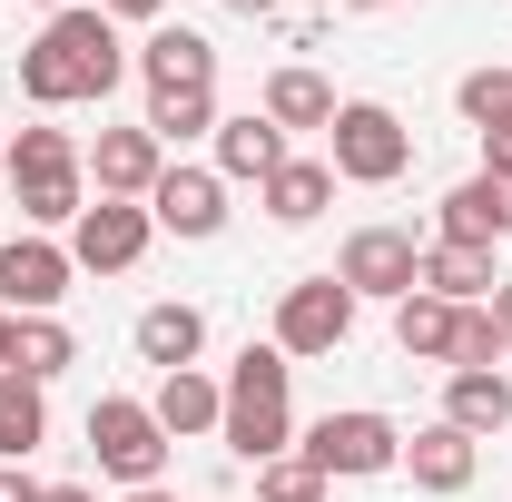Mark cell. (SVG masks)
<instances>
[{
  "instance_id": "cell-2",
  "label": "cell",
  "mask_w": 512,
  "mask_h": 502,
  "mask_svg": "<svg viewBox=\"0 0 512 502\" xmlns=\"http://www.w3.org/2000/svg\"><path fill=\"white\" fill-rule=\"evenodd\" d=\"M286 384H296V365H286L276 345H247V355L227 365L217 443H227L237 463H276V453H296V404H286Z\"/></svg>"
},
{
  "instance_id": "cell-35",
  "label": "cell",
  "mask_w": 512,
  "mask_h": 502,
  "mask_svg": "<svg viewBox=\"0 0 512 502\" xmlns=\"http://www.w3.org/2000/svg\"><path fill=\"white\" fill-rule=\"evenodd\" d=\"M10 345H20V315L0 306V375H10Z\"/></svg>"
},
{
  "instance_id": "cell-37",
  "label": "cell",
  "mask_w": 512,
  "mask_h": 502,
  "mask_svg": "<svg viewBox=\"0 0 512 502\" xmlns=\"http://www.w3.org/2000/svg\"><path fill=\"white\" fill-rule=\"evenodd\" d=\"M119 502H168V483H148V493H119Z\"/></svg>"
},
{
  "instance_id": "cell-19",
  "label": "cell",
  "mask_w": 512,
  "mask_h": 502,
  "mask_svg": "<svg viewBox=\"0 0 512 502\" xmlns=\"http://www.w3.org/2000/svg\"><path fill=\"white\" fill-rule=\"evenodd\" d=\"M414 286L444 296V306H493L503 266H493V247H444V237H424V276H414Z\"/></svg>"
},
{
  "instance_id": "cell-28",
  "label": "cell",
  "mask_w": 512,
  "mask_h": 502,
  "mask_svg": "<svg viewBox=\"0 0 512 502\" xmlns=\"http://www.w3.org/2000/svg\"><path fill=\"white\" fill-rule=\"evenodd\" d=\"M335 483H325L306 453H276V463H256V502H325Z\"/></svg>"
},
{
  "instance_id": "cell-40",
  "label": "cell",
  "mask_w": 512,
  "mask_h": 502,
  "mask_svg": "<svg viewBox=\"0 0 512 502\" xmlns=\"http://www.w3.org/2000/svg\"><path fill=\"white\" fill-rule=\"evenodd\" d=\"M0 188H10V148H0Z\"/></svg>"
},
{
  "instance_id": "cell-26",
  "label": "cell",
  "mask_w": 512,
  "mask_h": 502,
  "mask_svg": "<svg viewBox=\"0 0 512 502\" xmlns=\"http://www.w3.org/2000/svg\"><path fill=\"white\" fill-rule=\"evenodd\" d=\"M453 109H463L473 138H483V128H503V119H512V69H503V60L463 69V79H453Z\"/></svg>"
},
{
  "instance_id": "cell-39",
  "label": "cell",
  "mask_w": 512,
  "mask_h": 502,
  "mask_svg": "<svg viewBox=\"0 0 512 502\" xmlns=\"http://www.w3.org/2000/svg\"><path fill=\"white\" fill-rule=\"evenodd\" d=\"M30 10H50V20H60V10H69V0H30Z\"/></svg>"
},
{
  "instance_id": "cell-30",
  "label": "cell",
  "mask_w": 512,
  "mask_h": 502,
  "mask_svg": "<svg viewBox=\"0 0 512 502\" xmlns=\"http://www.w3.org/2000/svg\"><path fill=\"white\" fill-rule=\"evenodd\" d=\"M483 178H512V119L483 128Z\"/></svg>"
},
{
  "instance_id": "cell-7",
  "label": "cell",
  "mask_w": 512,
  "mask_h": 502,
  "mask_svg": "<svg viewBox=\"0 0 512 502\" xmlns=\"http://www.w3.org/2000/svg\"><path fill=\"white\" fill-rule=\"evenodd\" d=\"M345 335H355V286H345V276H296V286L276 296V335H266V345L296 365V355H335Z\"/></svg>"
},
{
  "instance_id": "cell-15",
  "label": "cell",
  "mask_w": 512,
  "mask_h": 502,
  "mask_svg": "<svg viewBox=\"0 0 512 502\" xmlns=\"http://www.w3.org/2000/svg\"><path fill=\"white\" fill-rule=\"evenodd\" d=\"M434 237L444 247H503L512 237V178H463V188H444V207H434Z\"/></svg>"
},
{
  "instance_id": "cell-29",
  "label": "cell",
  "mask_w": 512,
  "mask_h": 502,
  "mask_svg": "<svg viewBox=\"0 0 512 502\" xmlns=\"http://www.w3.org/2000/svg\"><path fill=\"white\" fill-rule=\"evenodd\" d=\"M503 365V335H493V306H463V335H453V375H493Z\"/></svg>"
},
{
  "instance_id": "cell-36",
  "label": "cell",
  "mask_w": 512,
  "mask_h": 502,
  "mask_svg": "<svg viewBox=\"0 0 512 502\" xmlns=\"http://www.w3.org/2000/svg\"><path fill=\"white\" fill-rule=\"evenodd\" d=\"M227 10H237V20H276V0H227Z\"/></svg>"
},
{
  "instance_id": "cell-13",
  "label": "cell",
  "mask_w": 512,
  "mask_h": 502,
  "mask_svg": "<svg viewBox=\"0 0 512 502\" xmlns=\"http://www.w3.org/2000/svg\"><path fill=\"white\" fill-rule=\"evenodd\" d=\"M79 158H89V188H99V197H138V207H148V188L168 178V148L148 138V119H138V128H99Z\"/></svg>"
},
{
  "instance_id": "cell-22",
  "label": "cell",
  "mask_w": 512,
  "mask_h": 502,
  "mask_svg": "<svg viewBox=\"0 0 512 502\" xmlns=\"http://www.w3.org/2000/svg\"><path fill=\"white\" fill-rule=\"evenodd\" d=\"M453 335H463V306L424 296V286H414V296L394 306V345H404L414 365H444V375H453Z\"/></svg>"
},
{
  "instance_id": "cell-38",
  "label": "cell",
  "mask_w": 512,
  "mask_h": 502,
  "mask_svg": "<svg viewBox=\"0 0 512 502\" xmlns=\"http://www.w3.org/2000/svg\"><path fill=\"white\" fill-rule=\"evenodd\" d=\"M335 10H394V0H335Z\"/></svg>"
},
{
  "instance_id": "cell-16",
  "label": "cell",
  "mask_w": 512,
  "mask_h": 502,
  "mask_svg": "<svg viewBox=\"0 0 512 502\" xmlns=\"http://www.w3.org/2000/svg\"><path fill=\"white\" fill-rule=\"evenodd\" d=\"M286 158H296V148H286V128L266 119V109H237V119H217V178H227V188H237V178H256V188H266Z\"/></svg>"
},
{
  "instance_id": "cell-32",
  "label": "cell",
  "mask_w": 512,
  "mask_h": 502,
  "mask_svg": "<svg viewBox=\"0 0 512 502\" xmlns=\"http://www.w3.org/2000/svg\"><path fill=\"white\" fill-rule=\"evenodd\" d=\"M0 502H40V483H30L20 463H0Z\"/></svg>"
},
{
  "instance_id": "cell-21",
  "label": "cell",
  "mask_w": 512,
  "mask_h": 502,
  "mask_svg": "<svg viewBox=\"0 0 512 502\" xmlns=\"http://www.w3.org/2000/svg\"><path fill=\"white\" fill-rule=\"evenodd\" d=\"M444 424L473 434V443L512 434V375H503V365H493V375H444Z\"/></svg>"
},
{
  "instance_id": "cell-33",
  "label": "cell",
  "mask_w": 512,
  "mask_h": 502,
  "mask_svg": "<svg viewBox=\"0 0 512 502\" xmlns=\"http://www.w3.org/2000/svg\"><path fill=\"white\" fill-rule=\"evenodd\" d=\"M493 335H503V355H512V276L493 286Z\"/></svg>"
},
{
  "instance_id": "cell-20",
  "label": "cell",
  "mask_w": 512,
  "mask_h": 502,
  "mask_svg": "<svg viewBox=\"0 0 512 502\" xmlns=\"http://www.w3.org/2000/svg\"><path fill=\"white\" fill-rule=\"evenodd\" d=\"M256 109L296 138V128H335V109H345V99H335V79H325V69L286 60V69H266V99H256Z\"/></svg>"
},
{
  "instance_id": "cell-4",
  "label": "cell",
  "mask_w": 512,
  "mask_h": 502,
  "mask_svg": "<svg viewBox=\"0 0 512 502\" xmlns=\"http://www.w3.org/2000/svg\"><path fill=\"white\" fill-rule=\"evenodd\" d=\"M325 168H335L345 188H394V178L414 168V128L394 119L384 99H345L335 128H325Z\"/></svg>"
},
{
  "instance_id": "cell-24",
  "label": "cell",
  "mask_w": 512,
  "mask_h": 502,
  "mask_svg": "<svg viewBox=\"0 0 512 502\" xmlns=\"http://www.w3.org/2000/svg\"><path fill=\"white\" fill-rule=\"evenodd\" d=\"M40 443H50V384L0 375V463H30Z\"/></svg>"
},
{
  "instance_id": "cell-27",
  "label": "cell",
  "mask_w": 512,
  "mask_h": 502,
  "mask_svg": "<svg viewBox=\"0 0 512 502\" xmlns=\"http://www.w3.org/2000/svg\"><path fill=\"white\" fill-rule=\"evenodd\" d=\"M217 89H178V99H148V138L158 148H178V138H217Z\"/></svg>"
},
{
  "instance_id": "cell-3",
  "label": "cell",
  "mask_w": 512,
  "mask_h": 502,
  "mask_svg": "<svg viewBox=\"0 0 512 502\" xmlns=\"http://www.w3.org/2000/svg\"><path fill=\"white\" fill-rule=\"evenodd\" d=\"M10 197H20V217L50 237V227H79V207H89V158H79V138L69 128H20L10 138Z\"/></svg>"
},
{
  "instance_id": "cell-6",
  "label": "cell",
  "mask_w": 512,
  "mask_h": 502,
  "mask_svg": "<svg viewBox=\"0 0 512 502\" xmlns=\"http://www.w3.org/2000/svg\"><path fill=\"white\" fill-rule=\"evenodd\" d=\"M89 453H99V473H109L119 493H148V483L168 473V434H158V414H148L138 394H99V404H89Z\"/></svg>"
},
{
  "instance_id": "cell-8",
  "label": "cell",
  "mask_w": 512,
  "mask_h": 502,
  "mask_svg": "<svg viewBox=\"0 0 512 502\" xmlns=\"http://www.w3.org/2000/svg\"><path fill=\"white\" fill-rule=\"evenodd\" d=\"M335 276L355 286V306H365V296L404 306V296H414V276H424V237H414V227H394V217H375V227H355V237L335 247Z\"/></svg>"
},
{
  "instance_id": "cell-25",
  "label": "cell",
  "mask_w": 512,
  "mask_h": 502,
  "mask_svg": "<svg viewBox=\"0 0 512 502\" xmlns=\"http://www.w3.org/2000/svg\"><path fill=\"white\" fill-rule=\"evenodd\" d=\"M69 365H79V335H69L60 315H20V345H10V375H30V384H60Z\"/></svg>"
},
{
  "instance_id": "cell-18",
  "label": "cell",
  "mask_w": 512,
  "mask_h": 502,
  "mask_svg": "<svg viewBox=\"0 0 512 502\" xmlns=\"http://www.w3.org/2000/svg\"><path fill=\"white\" fill-rule=\"evenodd\" d=\"M128 345H138V365L178 375V365H197V345H207V315H197V306H178V296H158V306H138Z\"/></svg>"
},
{
  "instance_id": "cell-11",
  "label": "cell",
  "mask_w": 512,
  "mask_h": 502,
  "mask_svg": "<svg viewBox=\"0 0 512 502\" xmlns=\"http://www.w3.org/2000/svg\"><path fill=\"white\" fill-rule=\"evenodd\" d=\"M128 69L148 79V99H178V89H217V50H207V30H188V20H158L138 50H128Z\"/></svg>"
},
{
  "instance_id": "cell-9",
  "label": "cell",
  "mask_w": 512,
  "mask_h": 502,
  "mask_svg": "<svg viewBox=\"0 0 512 502\" xmlns=\"http://www.w3.org/2000/svg\"><path fill=\"white\" fill-rule=\"evenodd\" d=\"M148 247H158V217H148L138 197H99V207H79V227H69V266H79V276H128Z\"/></svg>"
},
{
  "instance_id": "cell-31",
  "label": "cell",
  "mask_w": 512,
  "mask_h": 502,
  "mask_svg": "<svg viewBox=\"0 0 512 502\" xmlns=\"http://www.w3.org/2000/svg\"><path fill=\"white\" fill-rule=\"evenodd\" d=\"M99 10H109V20H148V30L168 20V0H99Z\"/></svg>"
},
{
  "instance_id": "cell-10",
  "label": "cell",
  "mask_w": 512,
  "mask_h": 502,
  "mask_svg": "<svg viewBox=\"0 0 512 502\" xmlns=\"http://www.w3.org/2000/svg\"><path fill=\"white\" fill-rule=\"evenodd\" d=\"M69 276H79V266H69L60 237H40V227H30V237H0V306L10 315H60Z\"/></svg>"
},
{
  "instance_id": "cell-17",
  "label": "cell",
  "mask_w": 512,
  "mask_h": 502,
  "mask_svg": "<svg viewBox=\"0 0 512 502\" xmlns=\"http://www.w3.org/2000/svg\"><path fill=\"white\" fill-rule=\"evenodd\" d=\"M148 414H158V434H168V443H188V434H217V414H227V384L207 375V365H178V375H158Z\"/></svg>"
},
{
  "instance_id": "cell-23",
  "label": "cell",
  "mask_w": 512,
  "mask_h": 502,
  "mask_svg": "<svg viewBox=\"0 0 512 502\" xmlns=\"http://www.w3.org/2000/svg\"><path fill=\"white\" fill-rule=\"evenodd\" d=\"M256 197H266V217H276V227H316L325 197H335V168H325V158H286Z\"/></svg>"
},
{
  "instance_id": "cell-12",
  "label": "cell",
  "mask_w": 512,
  "mask_h": 502,
  "mask_svg": "<svg viewBox=\"0 0 512 502\" xmlns=\"http://www.w3.org/2000/svg\"><path fill=\"white\" fill-rule=\"evenodd\" d=\"M148 217H158V237L207 247V237L227 227V178H217V168H178V158H168V178L148 188Z\"/></svg>"
},
{
  "instance_id": "cell-14",
  "label": "cell",
  "mask_w": 512,
  "mask_h": 502,
  "mask_svg": "<svg viewBox=\"0 0 512 502\" xmlns=\"http://www.w3.org/2000/svg\"><path fill=\"white\" fill-rule=\"evenodd\" d=\"M394 473H414V493L453 502V493H473V473H483V443H473V434H453L444 414H434L424 434H404V463H394Z\"/></svg>"
},
{
  "instance_id": "cell-1",
  "label": "cell",
  "mask_w": 512,
  "mask_h": 502,
  "mask_svg": "<svg viewBox=\"0 0 512 502\" xmlns=\"http://www.w3.org/2000/svg\"><path fill=\"white\" fill-rule=\"evenodd\" d=\"M128 79V40L119 20L99 10V0H69L60 20L20 50V99L30 109H89V99H109Z\"/></svg>"
},
{
  "instance_id": "cell-5",
  "label": "cell",
  "mask_w": 512,
  "mask_h": 502,
  "mask_svg": "<svg viewBox=\"0 0 512 502\" xmlns=\"http://www.w3.org/2000/svg\"><path fill=\"white\" fill-rule=\"evenodd\" d=\"M296 453L316 463L325 483H375V473H394V463H404V424H394V414H375V404H345V414H316Z\"/></svg>"
},
{
  "instance_id": "cell-34",
  "label": "cell",
  "mask_w": 512,
  "mask_h": 502,
  "mask_svg": "<svg viewBox=\"0 0 512 502\" xmlns=\"http://www.w3.org/2000/svg\"><path fill=\"white\" fill-rule=\"evenodd\" d=\"M40 502H99L89 483H40Z\"/></svg>"
}]
</instances>
